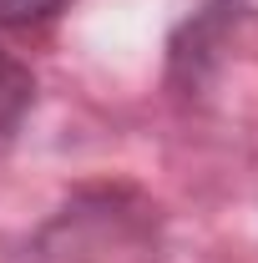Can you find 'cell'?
Listing matches in <instances>:
<instances>
[{
	"mask_svg": "<svg viewBox=\"0 0 258 263\" xmlns=\"http://www.w3.org/2000/svg\"><path fill=\"white\" fill-rule=\"evenodd\" d=\"M31 101H35V76L15 61L5 46H0V142L26 122Z\"/></svg>",
	"mask_w": 258,
	"mask_h": 263,
	"instance_id": "1",
	"label": "cell"
},
{
	"mask_svg": "<svg viewBox=\"0 0 258 263\" xmlns=\"http://www.w3.org/2000/svg\"><path fill=\"white\" fill-rule=\"evenodd\" d=\"M66 0H0V26H31V21H46L56 15Z\"/></svg>",
	"mask_w": 258,
	"mask_h": 263,
	"instance_id": "2",
	"label": "cell"
}]
</instances>
